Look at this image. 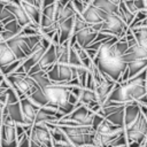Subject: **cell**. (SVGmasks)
Wrapping results in <instances>:
<instances>
[{
  "mask_svg": "<svg viewBox=\"0 0 147 147\" xmlns=\"http://www.w3.org/2000/svg\"><path fill=\"white\" fill-rule=\"evenodd\" d=\"M93 117H94V113H92L86 106L82 105V106L75 108V110L71 114L64 116L62 119L75 122L82 126H92Z\"/></svg>",
  "mask_w": 147,
  "mask_h": 147,
  "instance_id": "11",
  "label": "cell"
},
{
  "mask_svg": "<svg viewBox=\"0 0 147 147\" xmlns=\"http://www.w3.org/2000/svg\"><path fill=\"white\" fill-rule=\"evenodd\" d=\"M1 125H2V115L0 116V129H1Z\"/></svg>",
  "mask_w": 147,
  "mask_h": 147,
  "instance_id": "45",
  "label": "cell"
},
{
  "mask_svg": "<svg viewBox=\"0 0 147 147\" xmlns=\"http://www.w3.org/2000/svg\"><path fill=\"white\" fill-rule=\"evenodd\" d=\"M103 117L101 116V115H99V114H94V117H93V122H92V130L95 132V130L98 129V126L103 122Z\"/></svg>",
  "mask_w": 147,
  "mask_h": 147,
  "instance_id": "38",
  "label": "cell"
},
{
  "mask_svg": "<svg viewBox=\"0 0 147 147\" xmlns=\"http://www.w3.org/2000/svg\"><path fill=\"white\" fill-rule=\"evenodd\" d=\"M20 2H21L22 8L24 9V11L26 13V15L31 20V22L33 24H36V25L39 26L40 18H41V9L38 6L32 5V3H29V2H25V1H20Z\"/></svg>",
  "mask_w": 147,
  "mask_h": 147,
  "instance_id": "21",
  "label": "cell"
},
{
  "mask_svg": "<svg viewBox=\"0 0 147 147\" xmlns=\"http://www.w3.org/2000/svg\"><path fill=\"white\" fill-rule=\"evenodd\" d=\"M46 74H47L48 79L55 84L67 85V83L77 78L76 68L69 64H62V63H55L51 68V70H48Z\"/></svg>",
  "mask_w": 147,
  "mask_h": 147,
  "instance_id": "6",
  "label": "cell"
},
{
  "mask_svg": "<svg viewBox=\"0 0 147 147\" xmlns=\"http://www.w3.org/2000/svg\"><path fill=\"white\" fill-rule=\"evenodd\" d=\"M56 1H57V0H41V1H40V9L54 5Z\"/></svg>",
  "mask_w": 147,
  "mask_h": 147,
  "instance_id": "42",
  "label": "cell"
},
{
  "mask_svg": "<svg viewBox=\"0 0 147 147\" xmlns=\"http://www.w3.org/2000/svg\"><path fill=\"white\" fill-rule=\"evenodd\" d=\"M3 110L6 111V114L8 115V117H9L15 124L25 125V122H24V117H23V113H22V109H21L20 101L16 102V103H13V105H7V106H5Z\"/></svg>",
  "mask_w": 147,
  "mask_h": 147,
  "instance_id": "19",
  "label": "cell"
},
{
  "mask_svg": "<svg viewBox=\"0 0 147 147\" xmlns=\"http://www.w3.org/2000/svg\"><path fill=\"white\" fill-rule=\"evenodd\" d=\"M115 84H116V83H109V82L105 80L102 84L96 85L94 92H95L96 98H98V101H99V103H100L101 106H102V105L106 102V100L108 99V96H109L110 92L113 91Z\"/></svg>",
  "mask_w": 147,
  "mask_h": 147,
  "instance_id": "23",
  "label": "cell"
},
{
  "mask_svg": "<svg viewBox=\"0 0 147 147\" xmlns=\"http://www.w3.org/2000/svg\"><path fill=\"white\" fill-rule=\"evenodd\" d=\"M5 7L14 16V18L17 21V23L22 28H24V26H26V25L32 23L31 20L29 18V16L26 15V13L24 11V9L22 8L20 0H10L5 5Z\"/></svg>",
  "mask_w": 147,
  "mask_h": 147,
  "instance_id": "12",
  "label": "cell"
},
{
  "mask_svg": "<svg viewBox=\"0 0 147 147\" xmlns=\"http://www.w3.org/2000/svg\"><path fill=\"white\" fill-rule=\"evenodd\" d=\"M141 147H145V145H144V146H141Z\"/></svg>",
  "mask_w": 147,
  "mask_h": 147,
  "instance_id": "47",
  "label": "cell"
},
{
  "mask_svg": "<svg viewBox=\"0 0 147 147\" xmlns=\"http://www.w3.org/2000/svg\"><path fill=\"white\" fill-rule=\"evenodd\" d=\"M127 48V41L124 37L122 39L113 37L106 40L100 47L93 63L102 74L109 76L115 83H118L122 74L127 67L123 60Z\"/></svg>",
  "mask_w": 147,
  "mask_h": 147,
  "instance_id": "1",
  "label": "cell"
},
{
  "mask_svg": "<svg viewBox=\"0 0 147 147\" xmlns=\"http://www.w3.org/2000/svg\"><path fill=\"white\" fill-rule=\"evenodd\" d=\"M20 105H21V109H22V113H23L25 125H33L34 124V118H36L37 111L39 110L40 107H38L37 105H34L29 98L21 99L20 100Z\"/></svg>",
  "mask_w": 147,
  "mask_h": 147,
  "instance_id": "14",
  "label": "cell"
},
{
  "mask_svg": "<svg viewBox=\"0 0 147 147\" xmlns=\"http://www.w3.org/2000/svg\"><path fill=\"white\" fill-rule=\"evenodd\" d=\"M137 44L147 53V28H130Z\"/></svg>",
  "mask_w": 147,
  "mask_h": 147,
  "instance_id": "27",
  "label": "cell"
},
{
  "mask_svg": "<svg viewBox=\"0 0 147 147\" xmlns=\"http://www.w3.org/2000/svg\"><path fill=\"white\" fill-rule=\"evenodd\" d=\"M118 15H119V17L125 22V24L130 28V25H131L132 22H133L134 14H132V13L126 8L124 1H122V2L119 3V6H118Z\"/></svg>",
  "mask_w": 147,
  "mask_h": 147,
  "instance_id": "30",
  "label": "cell"
},
{
  "mask_svg": "<svg viewBox=\"0 0 147 147\" xmlns=\"http://www.w3.org/2000/svg\"><path fill=\"white\" fill-rule=\"evenodd\" d=\"M34 105H37L38 107H48V100L45 96L44 92L41 91V88L39 87L37 91H34L30 96H28Z\"/></svg>",
  "mask_w": 147,
  "mask_h": 147,
  "instance_id": "28",
  "label": "cell"
},
{
  "mask_svg": "<svg viewBox=\"0 0 147 147\" xmlns=\"http://www.w3.org/2000/svg\"><path fill=\"white\" fill-rule=\"evenodd\" d=\"M30 147H53V140L48 126L42 124H33L30 132Z\"/></svg>",
  "mask_w": 147,
  "mask_h": 147,
  "instance_id": "9",
  "label": "cell"
},
{
  "mask_svg": "<svg viewBox=\"0 0 147 147\" xmlns=\"http://www.w3.org/2000/svg\"><path fill=\"white\" fill-rule=\"evenodd\" d=\"M75 14H76V10H75L71 1L65 6H63L59 1H56V17L55 18H56L57 24L74 17Z\"/></svg>",
  "mask_w": 147,
  "mask_h": 147,
  "instance_id": "20",
  "label": "cell"
},
{
  "mask_svg": "<svg viewBox=\"0 0 147 147\" xmlns=\"http://www.w3.org/2000/svg\"><path fill=\"white\" fill-rule=\"evenodd\" d=\"M127 30H129V26L119 17V15H109L102 22L100 32H103V33L110 34L113 37H116L118 39H122L123 37H125V33Z\"/></svg>",
  "mask_w": 147,
  "mask_h": 147,
  "instance_id": "8",
  "label": "cell"
},
{
  "mask_svg": "<svg viewBox=\"0 0 147 147\" xmlns=\"http://www.w3.org/2000/svg\"><path fill=\"white\" fill-rule=\"evenodd\" d=\"M51 44H52V40H51V39H48V38H46V37H42L40 44H38V45L34 47V49L23 60L22 69H23V71H24L25 74H29V71H30L34 65H37V64L39 63L40 59L42 57V55H44V53L46 52V49L51 46Z\"/></svg>",
  "mask_w": 147,
  "mask_h": 147,
  "instance_id": "10",
  "label": "cell"
},
{
  "mask_svg": "<svg viewBox=\"0 0 147 147\" xmlns=\"http://www.w3.org/2000/svg\"><path fill=\"white\" fill-rule=\"evenodd\" d=\"M122 146H127V139L125 136V132H123L119 137H117L115 140H113L108 147H122Z\"/></svg>",
  "mask_w": 147,
  "mask_h": 147,
  "instance_id": "35",
  "label": "cell"
},
{
  "mask_svg": "<svg viewBox=\"0 0 147 147\" xmlns=\"http://www.w3.org/2000/svg\"><path fill=\"white\" fill-rule=\"evenodd\" d=\"M87 26H90V25L85 22V20L82 17V15H79L78 13H76L75 14V17H74V34L76 32H78V31L87 28Z\"/></svg>",
  "mask_w": 147,
  "mask_h": 147,
  "instance_id": "31",
  "label": "cell"
},
{
  "mask_svg": "<svg viewBox=\"0 0 147 147\" xmlns=\"http://www.w3.org/2000/svg\"><path fill=\"white\" fill-rule=\"evenodd\" d=\"M124 108H122V109H119V110H117V111L108 115L105 119H107L108 122H110L115 126L124 127Z\"/></svg>",
  "mask_w": 147,
  "mask_h": 147,
  "instance_id": "29",
  "label": "cell"
},
{
  "mask_svg": "<svg viewBox=\"0 0 147 147\" xmlns=\"http://www.w3.org/2000/svg\"><path fill=\"white\" fill-rule=\"evenodd\" d=\"M124 1V3H125V6H126V8L132 13V14H137L139 10H138V8L136 7V5H134V2H133V0H123Z\"/></svg>",
  "mask_w": 147,
  "mask_h": 147,
  "instance_id": "39",
  "label": "cell"
},
{
  "mask_svg": "<svg viewBox=\"0 0 147 147\" xmlns=\"http://www.w3.org/2000/svg\"><path fill=\"white\" fill-rule=\"evenodd\" d=\"M147 69V59L144 60H136L127 63V70H129V79L137 76L138 74L142 72Z\"/></svg>",
  "mask_w": 147,
  "mask_h": 147,
  "instance_id": "26",
  "label": "cell"
},
{
  "mask_svg": "<svg viewBox=\"0 0 147 147\" xmlns=\"http://www.w3.org/2000/svg\"><path fill=\"white\" fill-rule=\"evenodd\" d=\"M146 72H147V69H146Z\"/></svg>",
  "mask_w": 147,
  "mask_h": 147,
  "instance_id": "48",
  "label": "cell"
},
{
  "mask_svg": "<svg viewBox=\"0 0 147 147\" xmlns=\"http://www.w3.org/2000/svg\"><path fill=\"white\" fill-rule=\"evenodd\" d=\"M56 51V63L69 64V51H70V42L65 41L64 44L55 45Z\"/></svg>",
  "mask_w": 147,
  "mask_h": 147,
  "instance_id": "24",
  "label": "cell"
},
{
  "mask_svg": "<svg viewBox=\"0 0 147 147\" xmlns=\"http://www.w3.org/2000/svg\"><path fill=\"white\" fill-rule=\"evenodd\" d=\"M141 109L138 102H131L127 103L124 108V129L133 124L137 118L140 116Z\"/></svg>",
  "mask_w": 147,
  "mask_h": 147,
  "instance_id": "17",
  "label": "cell"
},
{
  "mask_svg": "<svg viewBox=\"0 0 147 147\" xmlns=\"http://www.w3.org/2000/svg\"><path fill=\"white\" fill-rule=\"evenodd\" d=\"M99 32H96L95 30L92 29V26H87L78 32H76L74 36H75V39H76V42L82 47V48H86L88 47L91 44L94 42L96 36H98Z\"/></svg>",
  "mask_w": 147,
  "mask_h": 147,
  "instance_id": "15",
  "label": "cell"
},
{
  "mask_svg": "<svg viewBox=\"0 0 147 147\" xmlns=\"http://www.w3.org/2000/svg\"><path fill=\"white\" fill-rule=\"evenodd\" d=\"M78 103L82 106H86L88 109H91L92 107L96 106V105H100L99 101H98V98H96V94L94 91H91V90H87V88H83L82 92H80V95L78 98ZM101 106V105H100Z\"/></svg>",
  "mask_w": 147,
  "mask_h": 147,
  "instance_id": "22",
  "label": "cell"
},
{
  "mask_svg": "<svg viewBox=\"0 0 147 147\" xmlns=\"http://www.w3.org/2000/svg\"><path fill=\"white\" fill-rule=\"evenodd\" d=\"M110 2H113L114 5H116V6H119V3L123 1V0H109Z\"/></svg>",
  "mask_w": 147,
  "mask_h": 147,
  "instance_id": "44",
  "label": "cell"
},
{
  "mask_svg": "<svg viewBox=\"0 0 147 147\" xmlns=\"http://www.w3.org/2000/svg\"><path fill=\"white\" fill-rule=\"evenodd\" d=\"M3 25V30L5 31H9V32H13V33H15V34H21V32H22V26L17 23V21L16 20H11V21H9L8 23H6V24H2Z\"/></svg>",
  "mask_w": 147,
  "mask_h": 147,
  "instance_id": "32",
  "label": "cell"
},
{
  "mask_svg": "<svg viewBox=\"0 0 147 147\" xmlns=\"http://www.w3.org/2000/svg\"><path fill=\"white\" fill-rule=\"evenodd\" d=\"M69 65L75 67V68L82 67V61H80L77 52L72 47H70V51H69Z\"/></svg>",
  "mask_w": 147,
  "mask_h": 147,
  "instance_id": "34",
  "label": "cell"
},
{
  "mask_svg": "<svg viewBox=\"0 0 147 147\" xmlns=\"http://www.w3.org/2000/svg\"><path fill=\"white\" fill-rule=\"evenodd\" d=\"M109 16V14L102 11L101 9L92 6V5H88L85 9V11L82 14V17L85 20V22L92 26L94 24H99V23H102L107 17Z\"/></svg>",
  "mask_w": 147,
  "mask_h": 147,
  "instance_id": "13",
  "label": "cell"
},
{
  "mask_svg": "<svg viewBox=\"0 0 147 147\" xmlns=\"http://www.w3.org/2000/svg\"><path fill=\"white\" fill-rule=\"evenodd\" d=\"M136 7L138 8V10H146L147 8V2L146 0H133Z\"/></svg>",
  "mask_w": 147,
  "mask_h": 147,
  "instance_id": "41",
  "label": "cell"
},
{
  "mask_svg": "<svg viewBox=\"0 0 147 147\" xmlns=\"http://www.w3.org/2000/svg\"><path fill=\"white\" fill-rule=\"evenodd\" d=\"M15 61H17V59L15 57L14 53L8 47L7 42L3 41L2 38L0 37V71L1 74L9 64L14 63Z\"/></svg>",
  "mask_w": 147,
  "mask_h": 147,
  "instance_id": "16",
  "label": "cell"
},
{
  "mask_svg": "<svg viewBox=\"0 0 147 147\" xmlns=\"http://www.w3.org/2000/svg\"><path fill=\"white\" fill-rule=\"evenodd\" d=\"M76 71H77V78H78V82H79L80 87L82 88H85V86H86V79H87V75H88V70L82 65V67L76 68Z\"/></svg>",
  "mask_w": 147,
  "mask_h": 147,
  "instance_id": "33",
  "label": "cell"
},
{
  "mask_svg": "<svg viewBox=\"0 0 147 147\" xmlns=\"http://www.w3.org/2000/svg\"><path fill=\"white\" fill-rule=\"evenodd\" d=\"M146 21H147V18H146Z\"/></svg>",
  "mask_w": 147,
  "mask_h": 147,
  "instance_id": "49",
  "label": "cell"
},
{
  "mask_svg": "<svg viewBox=\"0 0 147 147\" xmlns=\"http://www.w3.org/2000/svg\"><path fill=\"white\" fill-rule=\"evenodd\" d=\"M139 106H140V109H141V114L144 115V117L147 121V106H142V105H139Z\"/></svg>",
  "mask_w": 147,
  "mask_h": 147,
  "instance_id": "43",
  "label": "cell"
},
{
  "mask_svg": "<svg viewBox=\"0 0 147 147\" xmlns=\"http://www.w3.org/2000/svg\"><path fill=\"white\" fill-rule=\"evenodd\" d=\"M10 87L17 93L20 100L30 96L34 91L39 88L37 83L28 74H14L6 77Z\"/></svg>",
  "mask_w": 147,
  "mask_h": 147,
  "instance_id": "4",
  "label": "cell"
},
{
  "mask_svg": "<svg viewBox=\"0 0 147 147\" xmlns=\"http://www.w3.org/2000/svg\"><path fill=\"white\" fill-rule=\"evenodd\" d=\"M71 2H72V6H74L76 13H78L79 15H82L85 11L86 7L88 6L85 1H80V0H71Z\"/></svg>",
  "mask_w": 147,
  "mask_h": 147,
  "instance_id": "36",
  "label": "cell"
},
{
  "mask_svg": "<svg viewBox=\"0 0 147 147\" xmlns=\"http://www.w3.org/2000/svg\"><path fill=\"white\" fill-rule=\"evenodd\" d=\"M0 139H1V137H0Z\"/></svg>",
  "mask_w": 147,
  "mask_h": 147,
  "instance_id": "50",
  "label": "cell"
},
{
  "mask_svg": "<svg viewBox=\"0 0 147 147\" xmlns=\"http://www.w3.org/2000/svg\"><path fill=\"white\" fill-rule=\"evenodd\" d=\"M90 5L101 9L109 15H118V6L114 5L109 0H91Z\"/></svg>",
  "mask_w": 147,
  "mask_h": 147,
  "instance_id": "25",
  "label": "cell"
},
{
  "mask_svg": "<svg viewBox=\"0 0 147 147\" xmlns=\"http://www.w3.org/2000/svg\"><path fill=\"white\" fill-rule=\"evenodd\" d=\"M0 147H17L18 140L16 136V124L8 117L2 109V125L0 129Z\"/></svg>",
  "mask_w": 147,
  "mask_h": 147,
  "instance_id": "7",
  "label": "cell"
},
{
  "mask_svg": "<svg viewBox=\"0 0 147 147\" xmlns=\"http://www.w3.org/2000/svg\"><path fill=\"white\" fill-rule=\"evenodd\" d=\"M146 18H147V10H139V11L134 15L133 22H132V24L130 25V28H133L136 24L140 23L141 21H144V20H146Z\"/></svg>",
  "mask_w": 147,
  "mask_h": 147,
  "instance_id": "37",
  "label": "cell"
},
{
  "mask_svg": "<svg viewBox=\"0 0 147 147\" xmlns=\"http://www.w3.org/2000/svg\"><path fill=\"white\" fill-rule=\"evenodd\" d=\"M145 147H147V142H146V144H145Z\"/></svg>",
  "mask_w": 147,
  "mask_h": 147,
  "instance_id": "46",
  "label": "cell"
},
{
  "mask_svg": "<svg viewBox=\"0 0 147 147\" xmlns=\"http://www.w3.org/2000/svg\"><path fill=\"white\" fill-rule=\"evenodd\" d=\"M127 147H141L145 145L147 139V121L142 114L137 118V121L130 126L124 129Z\"/></svg>",
  "mask_w": 147,
  "mask_h": 147,
  "instance_id": "5",
  "label": "cell"
},
{
  "mask_svg": "<svg viewBox=\"0 0 147 147\" xmlns=\"http://www.w3.org/2000/svg\"><path fill=\"white\" fill-rule=\"evenodd\" d=\"M75 17V16H74ZM74 17L59 23L57 34H59V44H64L69 41L74 34Z\"/></svg>",
  "mask_w": 147,
  "mask_h": 147,
  "instance_id": "18",
  "label": "cell"
},
{
  "mask_svg": "<svg viewBox=\"0 0 147 147\" xmlns=\"http://www.w3.org/2000/svg\"><path fill=\"white\" fill-rule=\"evenodd\" d=\"M45 96L48 100V107L54 109H61L68 103V98L71 93V87L64 84L49 83L41 88Z\"/></svg>",
  "mask_w": 147,
  "mask_h": 147,
  "instance_id": "3",
  "label": "cell"
},
{
  "mask_svg": "<svg viewBox=\"0 0 147 147\" xmlns=\"http://www.w3.org/2000/svg\"><path fill=\"white\" fill-rule=\"evenodd\" d=\"M147 95V72L144 70L124 83H116L106 101L127 105Z\"/></svg>",
  "mask_w": 147,
  "mask_h": 147,
  "instance_id": "2",
  "label": "cell"
},
{
  "mask_svg": "<svg viewBox=\"0 0 147 147\" xmlns=\"http://www.w3.org/2000/svg\"><path fill=\"white\" fill-rule=\"evenodd\" d=\"M17 147H30V138L28 134H24L21 139H18Z\"/></svg>",
  "mask_w": 147,
  "mask_h": 147,
  "instance_id": "40",
  "label": "cell"
}]
</instances>
